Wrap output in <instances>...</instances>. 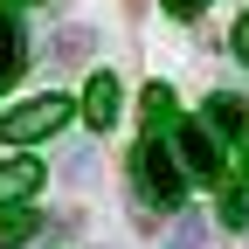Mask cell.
Wrapping results in <instances>:
<instances>
[{"mask_svg":"<svg viewBox=\"0 0 249 249\" xmlns=\"http://www.w3.org/2000/svg\"><path fill=\"white\" fill-rule=\"evenodd\" d=\"M132 173H139V194H145V201L180 208V194H187V173L173 166V145H166L160 132H145V139H139V152H132Z\"/></svg>","mask_w":249,"mask_h":249,"instance_id":"6da1fadb","label":"cell"},{"mask_svg":"<svg viewBox=\"0 0 249 249\" xmlns=\"http://www.w3.org/2000/svg\"><path fill=\"white\" fill-rule=\"evenodd\" d=\"M62 124H70V97H28V104H14L0 118V139L7 145H35V139L62 132Z\"/></svg>","mask_w":249,"mask_h":249,"instance_id":"7a4b0ae2","label":"cell"},{"mask_svg":"<svg viewBox=\"0 0 249 249\" xmlns=\"http://www.w3.org/2000/svg\"><path fill=\"white\" fill-rule=\"evenodd\" d=\"M173 145H180V160L173 166H187V173H194V180H222V166H229V152H222V139H214L208 132V124L201 118H180V132H173Z\"/></svg>","mask_w":249,"mask_h":249,"instance_id":"3957f363","label":"cell"},{"mask_svg":"<svg viewBox=\"0 0 249 249\" xmlns=\"http://www.w3.org/2000/svg\"><path fill=\"white\" fill-rule=\"evenodd\" d=\"M118 104H124V90H118L111 70H97V76L83 83V118L97 124V132H111V124H118Z\"/></svg>","mask_w":249,"mask_h":249,"instance_id":"277c9868","label":"cell"},{"mask_svg":"<svg viewBox=\"0 0 249 249\" xmlns=\"http://www.w3.org/2000/svg\"><path fill=\"white\" fill-rule=\"evenodd\" d=\"M35 187H42V160H28V152L7 160V166H0V208H21Z\"/></svg>","mask_w":249,"mask_h":249,"instance_id":"5b68a950","label":"cell"},{"mask_svg":"<svg viewBox=\"0 0 249 249\" xmlns=\"http://www.w3.org/2000/svg\"><path fill=\"white\" fill-rule=\"evenodd\" d=\"M201 124H208L214 139H222V132H229V139H242V132H249V104L222 90V97H208V118H201Z\"/></svg>","mask_w":249,"mask_h":249,"instance_id":"8992f818","label":"cell"},{"mask_svg":"<svg viewBox=\"0 0 249 249\" xmlns=\"http://www.w3.org/2000/svg\"><path fill=\"white\" fill-rule=\"evenodd\" d=\"M145 124H152V132H166V124H173V111H180V97H173V90L166 83H145Z\"/></svg>","mask_w":249,"mask_h":249,"instance_id":"52a82bcc","label":"cell"},{"mask_svg":"<svg viewBox=\"0 0 249 249\" xmlns=\"http://www.w3.org/2000/svg\"><path fill=\"white\" fill-rule=\"evenodd\" d=\"M35 229H42V222H35L28 208H0V249H21Z\"/></svg>","mask_w":249,"mask_h":249,"instance_id":"ba28073f","label":"cell"},{"mask_svg":"<svg viewBox=\"0 0 249 249\" xmlns=\"http://www.w3.org/2000/svg\"><path fill=\"white\" fill-rule=\"evenodd\" d=\"M14 70H21V28H14L7 14H0V90L14 83Z\"/></svg>","mask_w":249,"mask_h":249,"instance_id":"9c48e42d","label":"cell"},{"mask_svg":"<svg viewBox=\"0 0 249 249\" xmlns=\"http://www.w3.org/2000/svg\"><path fill=\"white\" fill-rule=\"evenodd\" d=\"M222 222H229V229L249 222V194H242V187H222Z\"/></svg>","mask_w":249,"mask_h":249,"instance_id":"30bf717a","label":"cell"},{"mask_svg":"<svg viewBox=\"0 0 249 249\" xmlns=\"http://www.w3.org/2000/svg\"><path fill=\"white\" fill-rule=\"evenodd\" d=\"M201 7H208V0H166V14H180V21H194Z\"/></svg>","mask_w":249,"mask_h":249,"instance_id":"8fae6325","label":"cell"},{"mask_svg":"<svg viewBox=\"0 0 249 249\" xmlns=\"http://www.w3.org/2000/svg\"><path fill=\"white\" fill-rule=\"evenodd\" d=\"M235 55H242V62H249V14H242V21H235Z\"/></svg>","mask_w":249,"mask_h":249,"instance_id":"7c38bea8","label":"cell"},{"mask_svg":"<svg viewBox=\"0 0 249 249\" xmlns=\"http://www.w3.org/2000/svg\"><path fill=\"white\" fill-rule=\"evenodd\" d=\"M242 173H249V132H242Z\"/></svg>","mask_w":249,"mask_h":249,"instance_id":"4fadbf2b","label":"cell"}]
</instances>
